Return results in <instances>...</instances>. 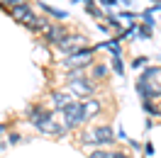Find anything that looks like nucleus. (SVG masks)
<instances>
[{
  "mask_svg": "<svg viewBox=\"0 0 161 158\" xmlns=\"http://www.w3.org/2000/svg\"><path fill=\"white\" fill-rule=\"evenodd\" d=\"M37 129H39L42 134H56V136H64V134H69V129L64 127V124H59V122H56L54 117L47 119V122H42Z\"/></svg>",
  "mask_w": 161,
  "mask_h": 158,
  "instance_id": "nucleus-5",
  "label": "nucleus"
},
{
  "mask_svg": "<svg viewBox=\"0 0 161 158\" xmlns=\"http://www.w3.org/2000/svg\"><path fill=\"white\" fill-rule=\"evenodd\" d=\"M5 129H8V127H5V124H0V136H3V134H5Z\"/></svg>",
  "mask_w": 161,
  "mask_h": 158,
  "instance_id": "nucleus-25",
  "label": "nucleus"
},
{
  "mask_svg": "<svg viewBox=\"0 0 161 158\" xmlns=\"http://www.w3.org/2000/svg\"><path fill=\"white\" fill-rule=\"evenodd\" d=\"M105 73H108V66H103V63H95V66H93V80L105 78Z\"/></svg>",
  "mask_w": 161,
  "mask_h": 158,
  "instance_id": "nucleus-13",
  "label": "nucleus"
},
{
  "mask_svg": "<svg viewBox=\"0 0 161 158\" xmlns=\"http://www.w3.org/2000/svg\"><path fill=\"white\" fill-rule=\"evenodd\" d=\"M142 20H144V27L151 32V27H154V17H151V12L147 10V12H142Z\"/></svg>",
  "mask_w": 161,
  "mask_h": 158,
  "instance_id": "nucleus-15",
  "label": "nucleus"
},
{
  "mask_svg": "<svg viewBox=\"0 0 161 158\" xmlns=\"http://www.w3.org/2000/svg\"><path fill=\"white\" fill-rule=\"evenodd\" d=\"M39 8H42L44 12H47V15L56 17V20H66V17H69V15H66L64 10H56V8H51V5H47V3H39Z\"/></svg>",
  "mask_w": 161,
  "mask_h": 158,
  "instance_id": "nucleus-12",
  "label": "nucleus"
},
{
  "mask_svg": "<svg viewBox=\"0 0 161 158\" xmlns=\"http://www.w3.org/2000/svg\"><path fill=\"white\" fill-rule=\"evenodd\" d=\"M144 112H149L151 117H159V114H161V107H156L151 100H147V102H144Z\"/></svg>",
  "mask_w": 161,
  "mask_h": 158,
  "instance_id": "nucleus-14",
  "label": "nucleus"
},
{
  "mask_svg": "<svg viewBox=\"0 0 161 158\" xmlns=\"http://www.w3.org/2000/svg\"><path fill=\"white\" fill-rule=\"evenodd\" d=\"M8 141H10V144H17V141H20V136H17V134H10V136H8Z\"/></svg>",
  "mask_w": 161,
  "mask_h": 158,
  "instance_id": "nucleus-22",
  "label": "nucleus"
},
{
  "mask_svg": "<svg viewBox=\"0 0 161 158\" xmlns=\"http://www.w3.org/2000/svg\"><path fill=\"white\" fill-rule=\"evenodd\" d=\"M71 90L73 92H78V95H91L93 90H95V83H93V78H76L71 80Z\"/></svg>",
  "mask_w": 161,
  "mask_h": 158,
  "instance_id": "nucleus-7",
  "label": "nucleus"
},
{
  "mask_svg": "<svg viewBox=\"0 0 161 158\" xmlns=\"http://www.w3.org/2000/svg\"><path fill=\"white\" fill-rule=\"evenodd\" d=\"M147 61H149V59H147V56H137V59L132 61V66H134V68L139 71V68H144V66H147Z\"/></svg>",
  "mask_w": 161,
  "mask_h": 158,
  "instance_id": "nucleus-17",
  "label": "nucleus"
},
{
  "mask_svg": "<svg viewBox=\"0 0 161 158\" xmlns=\"http://www.w3.org/2000/svg\"><path fill=\"white\" fill-rule=\"evenodd\" d=\"M83 144H86V146H95V144H98V141H95V134H91V131L83 134Z\"/></svg>",
  "mask_w": 161,
  "mask_h": 158,
  "instance_id": "nucleus-18",
  "label": "nucleus"
},
{
  "mask_svg": "<svg viewBox=\"0 0 161 158\" xmlns=\"http://www.w3.org/2000/svg\"><path fill=\"white\" fill-rule=\"evenodd\" d=\"M51 100H54V109H61V112H64V109H66L71 102H73V100H71L66 92H54V95H51Z\"/></svg>",
  "mask_w": 161,
  "mask_h": 158,
  "instance_id": "nucleus-10",
  "label": "nucleus"
},
{
  "mask_svg": "<svg viewBox=\"0 0 161 158\" xmlns=\"http://www.w3.org/2000/svg\"><path fill=\"white\" fill-rule=\"evenodd\" d=\"M98 3H103V5H108V8H115V5H117V0H98Z\"/></svg>",
  "mask_w": 161,
  "mask_h": 158,
  "instance_id": "nucleus-21",
  "label": "nucleus"
},
{
  "mask_svg": "<svg viewBox=\"0 0 161 158\" xmlns=\"http://www.w3.org/2000/svg\"><path fill=\"white\" fill-rule=\"evenodd\" d=\"M86 3H88V8H91V5H93V0H86Z\"/></svg>",
  "mask_w": 161,
  "mask_h": 158,
  "instance_id": "nucleus-27",
  "label": "nucleus"
},
{
  "mask_svg": "<svg viewBox=\"0 0 161 158\" xmlns=\"http://www.w3.org/2000/svg\"><path fill=\"white\" fill-rule=\"evenodd\" d=\"M0 3H3V5H12V0H0Z\"/></svg>",
  "mask_w": 161,
  "mask_h": 158,
  "instance_id": "nucleus-26",
  "label": "nucleus"
},
{
  "mask_svg": "<svg viewBox=\"0 0 161 158\" xmlns=\"http://www.w3.org/2000/svg\"><path fill=\"white\" fill-rule=\"evenodd\" d=\"M80 46H86V37H78V34H73V37H66V39L59 44V51L61 54H76L80 51Z\"/></svg>",
  "mask_w": 161,
  "mask_h": 158,
  "instance_id": "nucleus-3",
  "label": "nucleus"
},
{
  "mask_svg": "<svg viewBox=\"0 0 161 158\" xmlns=\"http://www.w3.org/2000/svg\"><path fill=\"white\" fill-rule=\"evenodd\" d=\"M95 141H98V146H110V144H115V131H112V127H108V124H103V127H95Z\"/></svg>",
  "mask_w": 161,
  "mask_h": 158,
  "instance_id": "nucleus-6",
  "label": "nucleus"
},
{
  "mask_svg": "<svg viewBox=\"0 0 161 158\" xmlns=\"http://www.w3.org/2000/svg\"><path fill=\"white\" fill-rule=\"evenodd\" d=\"M108 22H110V27H115V29H120V20H117V17H112V15H108Z\"/></svg>",
  "mask_w": 161,
  "mask_h": 158,
  "instance_id": "nucleus-20",
  "label": "nucleus"
},
{
  "mask_svg": "<svg viewBox=\"0 0 161 158\" xmlns=\"http://www.w3.org/2000/svg\"><path fill=\"white\" fill-rule=\"evenodd\" d=\"M61 117H64V127L66 129H76L80 127L83 122H86V107H83V100H73L69 107L61 112Z\"/></svg>",
  "mask_w": 161,
  "mask_h": 158,
  "instance_id": "nucleus-1",
  "label": "nucleus"
},
{
  "mask_svg": "<svg viewBox=\"0 0 161 158\" xmlns=\"http://www.w3.org/2000/svg\"><path fill=\"white\" fill-rule=\"evenodd\" d=\"M112 68L117 71L120 76H122V73H125V66H122V59H120V56H112Z\"/></svg>",
  "mask_w": 161,
  "mask_h": 158,
  "instance_id": "nucleus-16",
  "label": "nucleus"
},
{
  "mask_svg": "<svg viewBox=\"0 0 161 158\" xmlns=\"http://www.w3.org/2000/svg\"><path fill=\"white\" fill-rule=\"evenodd\" d=\"M149 12H161V3H156V5H151Z\"/></svg>",
  "mask_w": 161,
  "mask_h": 158,
  "instance_id": "nucleus-24",
  "label": "nucleus"
},
{
  "mask_svg": "<svg viewBox=\"0 0 161 158\" xmlns=\"http://www.w3.org/2000/svg\"><path fill=\"white\" fill-rule=\"evenodd\" d=\"M64 66L69 71H83L93 66V49H83V51H76V54H71L69 59L64 61Z\"/></svg>",
  "mask_w": 161,
  "mask_h": 158,
  "instance_id": "nucleus-2",
  "label": "nucleus"
},
{
  "mask_svg": "<svg viewBox=\"0 0 161 158\" xmlns=\"http://www.w3.org/2000/svg\"><path fill=\"white\" fill-rule=\"evenodd\" d=\"M154 76H159V68H154V66H151V68H147V71H144L142 80H149V78H154Z\"/></svg>",
  "mask_w": 161,
  "mask_h": 158,
  "instance_id": "nucleus-19",
  "label": "nucleus"
},
{
  "mask_svg": "<svg viewBox=\"0 0 161 158\" xmlns=\"http://www.w3.org/2000/svg\"><path fill=\"white\" fill-rule=\"evenodd\" d=\"M44 37H47V41H51V44H56V46H59L69 34H66V29H64L61 24H49V29L44 32Z\"/></svg>",
  "mask_w": 161,
  "mask_h": 158,
  "instance_id": "nucleus-8",
  "label": "nucleus"
},
{
  "mask_svg": "<svg viewBox=\"0 0 161 158\" xmlns=\"http://www.w3.org/2000/svg\"><path fill=\"white\" fill-rule=\"evenodd\" d=\"M137 90H139V95L144 97V102H147V100H154V97H159V95H161V88H151L149 80H142V78H139V83H137Z\"/></svg>",
  "mask_w": 161,
  "mask_h": 158,
  "instance_id": "nucleus-9",
  "label": "nucleus"
},
{
  "mask_svg": "<svg viewBox=\"0 0 161 158\" xmlns=\"http://www.w3.org/2000/svg\"><path fill=\"white\" fill-rule=\"evenodd\" d=\"M83 107H86V117L91 119V117H95L98 112H100V100H83Z\"/></svg>",
  "mask_w": 161,
  "mask_h": 158,
  "instance_id": "nucleus-11",
  "label": "nucleus"
},
{
  "mask_svg": "<svg viewBox=\"0 0 161 158\" xmlns=\"http://www.w3.org/2000/svg\"><path fill=\"white\" fill-rule=\"evenodd\" d=\"M27 119H30L34 127H39L42 122H47V119H51V112L49 109H44L42 105H32L30 109H27Z\"/></svg>",
  "mask_w": 161,
  "mask_h": 158,
  "instance_id": "nucleus-4",
  "label": "nucleus"
},
{
  "mask_svg": "<svg viewBox=\"0 0 161 158\" xmlns=\"http://www.w3.org/2000/svg\"><path fill=\"white\" fill-rule=\"evenodd\" d=\"M122 17H125V20H134L137 15H134V12H122Z\"/></svg>",
  "mask_w": 161,
  "mask_h": 158,
  "instance_id": "nucleus-23",
  "label": "nucleus"
}]
</instances>
